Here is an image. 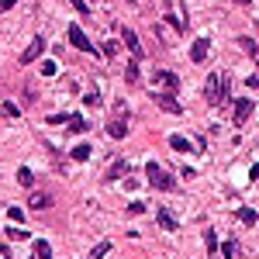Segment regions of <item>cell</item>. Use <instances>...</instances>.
I'll return each mask as SVG.
<instances>
[{
  "label": "cell",
  "mask_w": 259,
  "mask_h": 259,
  "mask_svg": "<svg viewBox=\"0 0 259 259\" xmlns=\"http://www.w3.org/2000/svg\"><path fill=\"white\" fill-rule=\"evenodd\" d=\"M228 90H232V76H228V73H211L207 83H204L207 104H225L228 100Z\"/></svg>",
  "instance_id": "obj_1"
},
{
  "label": "cell",
  "mask_w": 259,
  "mask_h": 259,
  "mask_svg": "<svg viewBox=\"0 0 259 259\" xmlns=\"http://www.w3.org/2000/svg\"><path fill=\"white\" fill-rule=\"evenodd\" d=\"M145 173H149V183H152V187L156 190H173L176 187V180L163 169V166H156V163H149V166H145Z\"/></svg>",
  "instance_id": "obj_2"
},
{
  "label": "cell",
  "mask_w": 259,
  "mask_h": 259,
  "mask_svg": "<svg viewBox=\"0 0 259 259\" xmlns=\"http://www.w3.org/2000/svg\"><path fill=\"white\" fill-rule=\"evenodd\" d=\"M66 38H69L73 45H76L80 52H97V49H93V42L83 35V28H80V24H69V28H66Z\"/></svg>",
  "instance_id": "obj_3"
},
{
  "label": "cell",
  "mask_w": 259,
  "mask_h": 259,
  "mask_svg": "<svg viewBox=\"0 0 259 259\" xmlns=\"http://www.w3.org/2000/svg\"><path fill=\"white\" fill-rule=\"evenodd\" d=\"M252 111H256V104H252L249 97H239V100L232 104V121H235V125H245Z\"/></svg>",
  "instance_id": "obj_4"
},
{
  "label": "cell",
  "mask_w": 259,
  "mask_h": 259,
  "mask_svg": "<svg viewBox=\"0 0 259 259\" xmlns=\"http://www.w3.org/2000/svg\"><path fill=\"white\" fill-rule=\"evenodd\" d=\"M149 97H152L163 111H169V114H183V107L176 104V97H169V93H163V90H149Z\"/></svg>",
  "instance_id": "obj_5"
},
{
  "label": "cell",
  "mask_w": 259,
  "mask_h": 259,
  "mask_svg": "<svg viewBox=\"0 0 259 259\" xmlns=\"http://www.w3.org/2000/svg\"><path fill=\"white\" fill-rule=\"evenodd\" d=\"M152 83L169 87V90H180V76H176V73H169V69H156V73H152Z\"/></svg>",
  "instance_id": "obj_6"
},
{
  "label": "cell",
  "mask_w": 259,
  "mask_h": 259,
  "mask_svg": "<svg viewBox=\"0 0 259 259\" xmlns=\"http://www.w3.org/2000/svg\"><path fill=\"white\" fill-rule=\"evenodd\" d=\"M42 52H45V38H42V35H35V42H31V45L21 52V62H35Z\"/></svg>",
  "instance_id": "obj_7"
},
{
  "label": "cell",
  "mask_w": 259,
  "mask_h": 259,
  "mask_svg": "<svg viewBox=\"0 0 259 259\" xmlns=\"http://www.w3.org/2000/svg\"><path fill=\"white\" fill-rule=\"evenodd\" d=\"M121 42L131 49V56H135V59H142V42H138V35H135L131 28H121Z\"/></svg>",
  "instance_id": "obj_8"
},
{
  "label": "cell",
  "mask_w": 259,
  "mask_h": 259,
  "mask_svg": "<svg viewBox=\"0 0 259 259\" xmlns=\"http://www.w3.org/2000/svg\"><path fill=\"white\" fill-rule=\"evenodd\" d=\"M28 207H31V211H49V207H52V197L42 194V190H35V194L28 197Z\"/></svg>",
  "instance_id": "obj_9"
},
{
  "label": "cell",
  "mask_w": 259,
  "mask_h": 259,
  "mask_svg": "<svg viewBox=\"0 0 259 259\" xmlns=\"http://www.w3.org/2000/svg\"><path fill=\"white\" fill-rule=\"evenodd\" d=\"M107 135H111V138H125V135H128V121H125V114H118L114 121L107 125Z\"/></svg>",
  "instance_id": "obj_10"
},
{
  "label": "cell",
  "mask_w": 259,
  "mask_h": 259,
  "mask_svg": "<svg viewBox=\"0 0 259 259\" xmlns=\"http://www.w3.org/2000/svg\"><path fill=\"white\" fill-rule=\"evenodd\" d=\"M207 49H211V45H207V38H197V42H194V49H190V59H194V62H204V59H207Z\"/></svg>",
  "instance_id": "obj_11"
},
{
  "label": "cell",
  "mask_w": 259,
  "mask_h": 259,
  "mask_svg": "<svg viewBox=\"0 0 259 259\" xmlns=\"http://www.w3.org/2000/svg\"><path fill=\"white\" fill-rule=\"evenodd\" d=\"M156 218H159V228H166V232H176V218H173L166 207H159V214H156Z\"/></svg>",
  "instance_id": "obj_12"
},
{
  "label": "cell",
  "mask_w": 259,
  "mask_h": 259,
  "mask_svg": "<svg viewBox=\"0 0 259 259\" xmlns=\"http://www.w3.org/2000/svg\"><path fill=\"white\" fill-rule=\"evenodd\" d=\"M235 218L242 221V225H256V221H259V214H256L252 207H239V211H235Z\"/></svg>",
  "instance_id": "obj_13"
},
{
  "label": "cell",
  "mask_w": 259,
  "mask_h": 259,
  "mask_svg": "<svg viewBox=\"0 0 259 259\" xmlns=\"http://www.w3.org/2000/svg\"><path fill=\"white\" fill-rule=\"evenodd\" d=\"M69 159H73V163H87V159H90V145H76V149L69 152Z\"/></svg>",
  "instance_id": "obj_14"
},
{
  "label": "cell",
  "mask_w": 259,
  "mask_h": 259,
  "mask_svg": "<svg viewBox=\"0 0 259 259\" xmlns=\"http://www.w3.org/2000/svg\"><path fill=\"white\" fill-rule=\"evenodd\" d=\"M66 128H69V131H76V135H80V131H87V121H83L80 114H69V121H66Z\"/></svg>",
  "instance_id": "obj_15"
},
{
  "label": "cell",
  "mask_w": 259,
  "mask_h": 259,
  "mask_svg": "<svg viewBox=\"0 0 259 259\" xmlns=\"http://www.w3.org/2000/svg\"><path fill=\"white\" fill-rule=\"evenodd\" d=\"M35 256H38V259H49V256H52V245H49L45 239H35Z\"/></svg>",
  "instance_id": "obj_16"
},
{
  "label": "cell",
  "mask_w": 259,
  "mask_h": 259,
  "mask_svg": "<svg viewBox=\"0 0 259 259\" xmlns=\"http://www.w3.org/2000/svg\"><path fill=\"white\" fill-rule=\"evenodd\" d=\"M18 183H21V187H35V173H31L28 166H21V169H18Z\"/></svg>",
  "instance_id": "obj_17"
},
{
  "label": "cell",
  "mask_w": 259,
  "mask_h": 259,
  "mask_svg": "<svg viewBox=\"0 0 259 259\" xmlns=\"http://www.w3.org/2000/svg\"><path fill=\"white\" fill-rule=\"evenodd\" d=\"M169 149H173V152H190V142L180 138V135H173V138H169Z\"/></svg>",
  "instance_id": "obj_18"
},
{
  "label": "cell",
  "mask_w": 259,
  "mask_h": 259,
  "mask_svg": "<svg viewBox=\"0 0 259 259\" xmlns=\"http://www.w3.org/2000/svg\"><path fill=\"white\" fill-rule=\"evenodd\" d=\"M239 45H242V49H245V52H249V56H252V59L259 62V45H256L252 38H245V35H242V38H239Z\"/></svg>",
  "instance_id": "obj_19"
},
{
  "label": "cell",
  "mask_w": 259,
  "mask_h": 259,
  "mask_svg": "<svg viewBox=\"0 0 259 259\" xmlns=\"http://www.w3.org/2000/svg\"><path fill=\"white\" fill-rule=\"evenodd\" d=\"M204 242H207V252H211V256H218V249H221V245H218V235H214L211 228H204Z\"/></svg>",
  "instance_id": "obj_20"
},
{
  "label": "cell",
  "mask_w": 259,
  "mask_h": 259,
  "mask_svg": "<svg viewBox=\"0 0 259 259\" xmlns=\"http://www.w3.org/2000/svg\"><path fill=\"white\" fill-rule=\"evenodd\" d=\"M125 83H138V62H128V69H125Z\"/></svg>",
  "instance_id": "obj_21"
},
{
  "label": "cell",
  "mask_w": 259,
  "mask_h": 259,
  "mask_svg": "<svg viewBox=\"0 0 259 259\" xmlns=\"http://www.w3.org/2000/svg\"><path fill=\"white\" fill-rule=\"evenodd\" d=\"M121 173H128V166H125V163H114V166L107 169V180H118Z\"/></svg>",
  "instance_id": "obj_22"
},
{
  "label": "cell",
  "mask_w": 259,
  "mask_h": 259,
  "mask_svg": "<svg viewBox=\"0 0 259 259\" xmlns=\"http://www.w3.org/2000/svg\"><path fill=\"white\" fill-rule=\"evenodd\" d=\"M7 239H11V242H24L28 232H24V228H7Z\"/></svg>",
  "instance_id": "obj_23"
},
{
  "label": "cell",
  "mask_w": 259,
  "mask_h": 259,
  "mask_svg": "<svg viewBox=\"0 0 259 259\" xmlns=\"http://www.w3.org/2000/svg\"><path fill=\"white\" fill-rule=\"evenodd\" d=\"M69 4H73V7H76L80 14H93V7L87 4V0H69Z\"/></svg>",
  "instance_id": "obj_24"
},
{
  "label": "cell",
  "mask_w": 259,
  "mask_h": 259,
  "mask_svg": "<svg viewBox=\"0 0 259 259\" xmlns=\"http://www.w3.org/2000/svg\"><path fill=\"white\" fill-rule=\"evenodd\" d=\"M218 252H221V256H235V252H239V245H235V242L228 239V242H225V245H221Z\"/></svg>",
  "instance_id": "obj_25"
},
{
  "label": "cell",
  "mask_w": 259,
  "mask_h": 259,
  "mask_svg": "<svg viewBox=\"0 0 259 259\" xmlns=\"http://www.w3.org/2000/svg\"><path fill=\"white\" fill-rule=\"evenodd\" d=\"M83 104H87V107H97V104H100V93H97V90H90V93L83 97Z\"/></svg>",
  "instance_id": "obj_26"
},
{
  "label": "cell",
  "mask_w": 259,
  "mask_h": 259,
  "mask_svg": "<svg viewBox=\"0 0 259 259\" xmlns=\"http://www.w3.org/2000/svg\"><path fill=\"white\" fill-rule=\"evenodd\" d=\"M107 252H111V242H97V245H93V256H97V259L107 256Z\"/></svg>",
  "instance_id": "obj_27"
},
{
  "label": "cell",
  "mask_w": 259,
  "mask_h": 259,
  "mask_svg": "<svg viewBox=\"0 0 259 259\" xmlns=\"http://www.w3.org/2000/svg\"><path fill=\"white\" fill-rule=\"evenodd\" d=\"M56 73H59L56 62H42V76H56Z\"/></svg>",
  "instance_id": "obj_28"
},
{
  "label": "cell",
  "mask_w": 259,
  "mask_h": 259,
  "mask_svg": "<svg viewBox=\"0 0 259 259\" xmlns=\"http://www.w3.org/2000/svg\"><path fill=\"white\" fill-rule=\"evenodd\" d=\"M104 56L114 59V56H118V42H107V45H104Z\"/></svg>",
  "instance_id": "obj_29"
},
{
  "label": "cell",
  "mask_w": 259,
  "mask_h": 259,
  "mask_svg": "<svg viewBox=\"0 0 259 259\" xmlns=\"http://www.w3.org/2000/svg\"><path fill=\"white\" fill-rule=\"evenodd\" d=\"M128 211H131V214H145V204H142V201H131Z\"/></svg>",
  "instance_id": "obj_30"
},
{
  "label": "cell",
  "mask_w": 259,
  "mask_h": 259,
  "mask_svg": "<svg viewBox=\"0 0 259 259\" xmlns=\"http://www.w3.org/2000/svg\"><path fill=\"white\" fill-rule=\"evenodd\" d=\"M14 4H18V0H0V11H11Z\"/></svg>",
  "instance_id": "obj_31"
},
{
  "label": "cell",
  "mask_w": 259,
  "mask_h": 259,
  "mask_svg": "<svg viewBox=\"0 0 259 259\" xmlns=\"http://www.w3.org/2000/svg\"><path fill=\"white\" fill-rule=\"evenodd\" d=\"M245 83H249V87H252V90H259V76H249V80H245Z\"/></svg>",
  "instance_id": "obj_32"
},
{
  "label": "cell",
  "mask_w": 259,
  "mask_h": 259,
  "mask_svg": "<svg viewBox=\"0 0 259 259\" xmlns=\"http://www.w3.org/2000/svg\"><path fill=\"white\" fill-rule=\"evenodd\" d=\"M239 4H252V0H239Z\"/></svg>",
  "instance_id": "obj_33"
}]
</instances>
